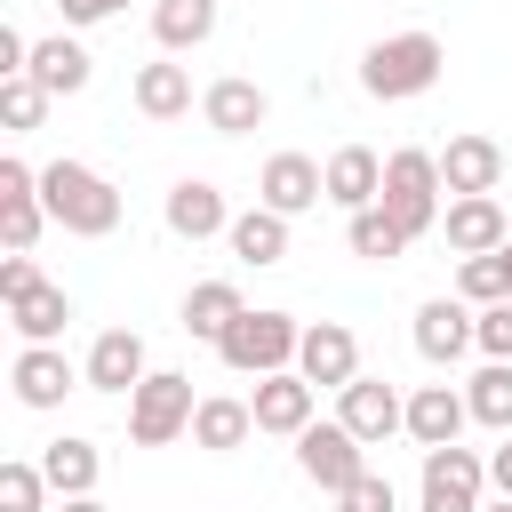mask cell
<instances>
[{"label": "cell", "mask_w": 512, "mask_h": 512, "mask_svg": "<svg viewBox=\"0 0 512 512\" xmlns=\"http://www.w3.org/2000/svg\"><path fill=\"white\" fill-rule=\"evenodd\" d=\"M40 200H48V224H64V232H80V240L120 232V192H112V176H96L88 160H48V168H40Z\"/></svg>", "instance_id": "cell-1"}, {"label": "cell", "mask_w": 512, "mask_h": 512, "mask_svg": "<svg viewBox=\"0 0 512 512\" xmlns=\"http://www.w3.org/2000/svg\"><path fill=\"white\" fill-rule=\"evenodd\" d=\"M448 184H440V152H416V144H400V152H384V216L408 232V240H424V232H440V216H448V200H440Z\"/></svg>", "instance_id": "cell-2"}, {"label": "cell", "mask_w": 512, "mask_h": 512, "mask_svg": "<svg viewBox=\"0 0 512 512\" xmlns=\"http://www.w3.org/2000/svg\"><path fill=\"white\" fill-rule=\"evenodd\" d=\"M440 64H448V48H440L432 32H392V40H376V48L360 56V88H368L376 104H408V96H424V88L440 80Z\"/></svg>", "instance_id": "cell-3"}, {"label": "cell", "mask_w": 512, "mask_h": 512, "mask_svg": "<svg viewBox=\"0 0 512 512\" xmlns=\"http://www.w3.org/2000/svg\"><path fill=\"white\" fill-rule=\"evenodd\" d=\"M296 344H304V328H296L288 312H240V320L224 328L216 360H224L232 376H280V368H296Z\"/></svg>", "instance_id": "cell-4"}, {"label": "cell", "mask_w": 512, "mask_h": 512, "mask_svg": "<svg viewBox=\"0 0 512 512\" xmlns=\"http://www.w3.org/2000/svg\"><path fill=\"white\" fill-rule=\"evenodd\" d=\"M192 416H200V400H192V376H176V368H152V376L128 392V440H136V448L184 440Z\"/></svg>", "instance_id": "cell-5"}, {"label": "cell", "mask_w": 512, "mask_h": 512, "mask_svg": "<svg viewBox=\"0 0 512 512\" xmlns=\"http://www.w3.org/2000/svg\"><path fill=\"white\" fill-rule=\"evenodd\" d=\"M480 504H488V456H472V448H424L416 512H480Z\"/></svg>", "instance_id": "cell-6"}, {"label": "cell", "mask_w": 512, "mask_h": 512, "mask_svg": "<svg viewBox=\"0 0 512 512\" xmlns=\"http://www.w3.org/2000/svg\"><path fill=\"white\" fill-rule=\"evenodd\" d=\"M336 424H344L360 448H384L392 432H408V400H400L384 376H352V384L336 392Z\"/></svg>", "instance_id": "cell-7"}, {"label": "cell", "mask_w": 512, "mask_h": 512, "mask_svg": "<svg viewBox=\"0 0 512 512\" xmlns=\"http://www.w3.org/2000/svg\"><path fill=\"white\" fill-rule=\"evenodd\" d=\"M296 472H304L312 488L344 496V488L368 472V448H360L344 424H304V432H296Z\"/></svg>", "instance_id": "cell-8"}, {"label": "cell", "mask_w": 512, "mask_h": 512, "mask_svg": "<svg viewBox=\"0 0 512 512\" xmlns=\"http://www.w3.org/2000/svg\"><path fill=\"white\" fill-rule=\"evenodd\" d=\"M296 376H304L312 392H320V384H336V392H344V384L360 376V336H352L344 320H312V328H304V344H296Z\"/></svg>", "instance_id": "cell-9"}, {"label": "cell", "mask_w": 512, "mask_h": 512, "mask_svg": "<svg viewBox=\"0 0 512 512\" xmlns=\"http://www.w3.org/2000/svg\"><path fill=\"white\" fill-rule=\"evenodd\" d=\"M440 184H448V200H480V192H496V184H504V144H496V136H448V152H440Z\"/></svg>", "instance_id": "cell-10"}, {"label": "cell", "mask_w": 512, "mask_h": 512, "mask_svg": "<svg viewBox=\"0 0 512 512\" xmlns=\"http://www.w3.org/2000/svg\"><path fill=\"white\" fill-rule=\"evenodd\" d=\"M256 192H264L272 216H304V208L328 200V176H320V160H304V152H272L264 176H256Z\"/></svg>", "instance_id": "cell-11"}, {"label": "cell", "mask_w": 512, "mask_h": 512, "mask_svg": "<svg viewBox=\"0 0 512 512\" xmlns=\"http://www.w3.org/2000/svg\"><path fill=\"white\" fill-rule=\"evenodd\" d=\"M472 304L464 296H432V304H416V352L432 360V368H456L464 352H472Z\"/></svg>", "instance_id": "cell-12"}, {"label": "cell", "mask_w": 512, "mask_h": 512, "mask_svg": "<svg viewBox=\"0 0 512 512\" xmlns=\"http://www.w3.org/2000/svg\"><path fill=\"white\" fill-rule=\"evenodd\" d=\"M80 376H88V392H136V384L152 376V360H144V336H136V328H104V336L88 344Z\"/></svg>", "instance_id": "cell-13"}, {"label": "cell", "mask_w": 512, "mask_h": 512, "mask_svg": "<svg viewBox=\"0 0 512 512\" xmlns=\"http://www.w3.org/2000/svg\"><path fill=\"white\" fill-rule=\"evenodd\" d=\"M320 176H328V200H336L344 216H360V208L384 200V160H376L368 144H336V152L320 160Z\"/></svg>", "instance_id": "cell-14"}, {"label": "cell", "mask_w": 512, "mask_h": 512, "mask_svg": "<svg viewBox=\"0 0 512 512\" xmlns=\"http://www.w3.org/2000/svg\"><path fill=\"white\" fill-rule=\"evenodd\" d=\"M8 384H16V400H24V408H64V392H72V384H88V376H80L56 344H24V352H16V368H8Z\"/></svg>", "instance_id": "cell-15"}, {"label": "cell", "mask_w": 512, "mask_h": 512, "mask_svg": "<svg viewBox=\"0 0 512 512\" xmlns=\"http://www.w3.org/2000/svg\"><path fill=\"white\" fill-rule=\"evenodd\" d=\"M312 384L296 376V368H280V376H256V392H248V408H256V432H280V440H296L304 424H312Z\"/></svg>", "instance_id": "cell-16"}, {"label": "cell", "mask_w": 512, "mask_h": 512, "mask_svg": "<svg viewBox=\"0 0 512 512\" xmlns=\"http://www.w3.org/2000/svg\"><path fill=\"white\" fill-rule=\"evenodd\" d=\"M200 120H208L216 136H248V128L272 120V96H264L256 80L232 72V80H208V88H200Z\"/></svg>", "instance_id": "cell-17"}, {"label": "cell", "mask_w": 512, "mask_h": 512, "mask_svg": "<svg viewBox=\"0 0 512 512\" xmlns=\"http://www.w3.org/2000/svg\"><path fill=\"white\" fill-rule=\"evenodd\" d=\"M168 232L176 240H216V232H232V208H224V192L208 184V176H184V184H168Z\"/></svg>", "instance_id": "cell-18"}, {"label": "cell", "mask_w": 512, "mask_h": 512, "mask_svg": "<svg viewBox=\"0 0 512 512\" xmlns=\"http://www.w3.org/2000/svg\"><path fill=\"white\" fill-rule=\"evenodd\" d=\"M440 240H448L456 256H496V248L512 240V224H504L496 192H480V200H448V216H440Z\"/></svg>", "instance_id": "cell-19"}, {"label": "cell", "mask_w": 512, "mask_h": 512, "mask_svg": "<svg viewBox=\"0 0 512 512\" xmlns=\"http://www.w3.org/2000/svg\"><path fill=\"white\" fill-rule=\"evenodd\" d=\"M464 424H472V408H464L456 384H416V392H408V440H416V448H456Z\"/></svg>", "instance_id": "cell-20"}, {"label": "cell", "mask_w": 512, "mask_h": 512, "mask_svg": "<svg viewBox=\"0 0 512 512\" xmlns=\"http://www.w3.org/2000/svg\"><path fill=\"white\" fill-rule=\"evenodd\" d=\"M88 72H96V56H88L72 32H48V40H32V72H24V80H40L48 96H80V88H88Z\"/></svg>", "instance_id": "cell-21"}, {"label": "cell", "mask_w": 512, "mask_h": 512, "mask_svg": "<svg viewBox=\"0 0 512 512\" xmlns=\"http://www.w3.org/2000/svg\"><path fill=\"white\" fill-rule=\"evenodd\" d=\"M240 312H248V304H240L232 280H192V288H184V336H200V344H224V328H232Z\"/></svg>", "instance_id": "cell-22"}, {"label": "cell", "mask_w": 512, "mask_h": 512, "mask_svg": "<svg viewBox=\"0 0 512 512\" xmlns=\"http://www.w3.org/2000/svg\"><path fill=\"white\" fill-rule=\"evenodd\" d=\"M40 472H48V488H56V496H96L104 456H96V440L64 432V440H48V448H40Z\"/></svg>", "instance_id": "cell-23"}, {"label": "cell", "mask_w": 512, "mask_h": 512, "mask_svg": "<svg viewBox=\"0 0 512 512\" xmlns=\"http://www.w3.org/2000/svg\"><path fill=\"white\" fill-rule=\"evenodd\" d=\"M224 248L240 256V264H280L288 256V216H272V208H248V216H232V232H224Z\"/></svg>", "instance_id": "cell-24"}, {"label": "cell", "mask_w": 512, "mask_h": 512, "mask_svg": "<svg viewBox=\"0 0 512 512\" xmlns=\"http://www.w3.org/2000/svg\"><path fill=\"white\" fill-rule=\"evenodd\" d=\"M8 320H16V336H24V344H56V336H64V320H72V296H64L56 280H40V288H24V296L8 304Z\"/></svg>", "instance_id": "cell-25"}, {"label": "cell", "mask_w": 512, "mask_h": 512, "mask_svg": "<svg viewBox=\"0 0 512 512\" xmlns=\"http://www.w3.org/2000/svg\"><path fill=\"white\" fill-rule=\"evenodd\" d=\"M248 432H256V408H248V400H232V392L200 400V416H192V440H200L208 456H232Z\"/></svg>", "instance_id": "cell-26"}, {"label": "cell", "mask_w": 512, "mask_h": 512, "mask_svg": "<svg viewBox=\"0 0 512 512\" xmlns=\"http://www.w3.org/2000/svg\"><path fill=\"white\" fill-rule=\"evenodd\" d=\"M208 32H216V0H152V40H160L168 56L200 48Z\"/></svg>", "instance_id": "cell-27"}, {"label": "cell", "mask_w": 512, "mask_h": 512, "mask_svg": "<svg viewBox=\"0 0 512 512\" xmlns=\"http://www.w3.org/2000/svg\"><path fill=\"white\" fill-rule=\"evenodd\" d=\"M136 112L144 120H184L192 112V72L184 64H144L136 72Z\"/></svg>", "instance_id": "cell-28"}, {"label": "cell", "mask_w": 512, "mask_h": 512, "mask_svg": "<svg viewBox=\"0 0 512 512\" xmlns=\"http://www.w3.org/2000/svg\"><path fill=\"white\" fill-rule=\"evenodd\" d=\"M464 408H472V424L512 432V360H488V368L464 384Z\"/></svg>", "instance_id": "cell-29"}, {"label": "cell", "mask_w": 512, "mask_h": 512, "mask_svg": "<svg viewBox=\"0 0 512 512\" xmlns=\"http://www.w3.org/2000/svg\"><path fill=\"white\" fill-rule=\"evenodd\" d=\"M344 248H352V256H368V264H392V256H408V232H400L384 208H360V216L344 224Z\"/></svg>", "instance_id": "cell-30"}, {"label": "cell", "mask_w": 512, "mask_h": 512, "mask_svg": "<svg viewBox=\"0 0 512 512\" xmlns=\"http://www.w3.org/2000/svg\"><path fill=\"white\" fill-rule=\"evenodd\" d=\"M40 224H48V200L40 192H0V248L8 256H32Z\"/></svg>", "instance_id": "cell-31"}, {"label": "cell", "mask_w": 512, "mask_h": 512, "mask_svg": "<svg viewBox=\"0 0 512 512\" xmlns=\"http://www.w3.org/2000/svg\"><path fill=\"white\" fill-rule=\"evenodd\" d=\"M456 296H464L472 312H480V304H504V296H512L504 248H496V256H464V264H456Z\"/></svg>", "instance_id": "cell-32"}, {"label": "cell", "mask_w": 512, "mask_h": 512, "mask_svg": "<svg viewBox=\"0 0 512 512\" xmlns=\"http://www.w3.org/2000/svg\"><path fill=\"white\" fill-rule=\"evenodd\" d=\"M48 496H56V488H48L40 464H24V456L0 464V512H48Z\"/></svg>", "instance_id": "cell-33"}, {"label": "cell", "mask_w": 512, "mask_h": 512, "mask_svg": "<svg viewBox=\"0 0 512 512\" xmlns=\"http://www.w3.org/2000/svg\"><path fill=\"white\" fill-rule=\"evenodd\" d=\"M40 112H48V88L40 80H0V128L8 136H32Z\"/></svg>", "instance_id": "cell-34"}, {"label": "cell", "mask_w": 512, "mask_h": 512, "mask_svg": "<svg viewBox=\"0 0 512 512\" xmlns=\"http://www.w3.org/2000/svg\"><path fill=\"white\" fill-rule=\"evenodd\" d=\"M472 344H480L488 360H512V296H504V304H480V320H472Z\"/></svg>", "instance_id": "cell-35"}, {"label": "cell", "mask_w": 512, "mask_h": 512, "mask_svg": "<svg viewBox=\"0 0 512 512\" xmlns=\"http://www.w3.org/2000/svg\"><path fill=\"white\" fill-rule=\"evenodd\" d=\"M336 512H400V496H392V480H384V472H360V480L336 496Z\"/></svg>", "instance_id": "cell-36"}, {"label": "cell", "mask_w": 512, "mask_h": 512, "mask_svg": "<svg viewBox=\"0 0 512 512\" xmlns=\"http://www.w3.org/2000/svg\"><path fill=\"white\" fill-rule=\"evenodd\" d=\"M24 288H40V264H32V256H0V296L16 304Z\"/></svg>", "instance_id": "cell-37"}, {"label": "cell", "mask_w": 512, "mask_h": 512, "mask_svg": "<svg viewBox=\"0 0 512 512\" xmlns=\"http://www.w3.org/2000/svg\"><path fill=\"white\" fill-rule=\"evenodd\" d=\"M112 8H120V0H56V16H64V24H104Z\"/></svg>", "instance_id": "cell-38"}, {"label": "cell", "mask_w": 512, "mask_h": 512, "mask_svg": "<svg viewBox=\"0 0 512 512\" xmlns=\"http://www.w3.org/2000/svg\"><path fill=\"white\" fill-rule=\"evenodd\" d=\"M488 488H496V496H512V432H504V440H496V456H488Z\"/></svg>", "instance_id": "cell-39"}, {"label": "cell", "mask_w": 512, "mask_h": 512, "mask_svg": "<svg viewBox=\"0 0 512 512\" xmlns=\"http://www.w3.org/2000/svg\"><path fill=\"white\" fill-rule=\"evenodd\" d=\"M64 512H104V504L96 496H64Z\"/></svg>", "instance_id": "cell-40"}, {"label": "cell", "mask_w": 512, "mask_h": 512, "mask_svg": "<svg viewBox=\"0 0 512 512\" xmlns=\"http://www.w3.org/2000/svg\"><path fill=\"white\" fill-rule=\"evenodd\" d=\"M480 512H512V496H496V504H480Z\"/></svg>", "instance_id": "cell-41"}, {"label": "cell", "mask_w": 512, "mask_h": 512, "mask_svg": "<svg viewBox=\"0 0 512 512\" xmlns=\"http://www.w3.org/2000/svg\"><path fill=\"white\" fill-rule=\"evenodd\" d=\"M504 272H512V240H504Z\"/></svg>", "instance_id": "cell-42"}]
</instances>
